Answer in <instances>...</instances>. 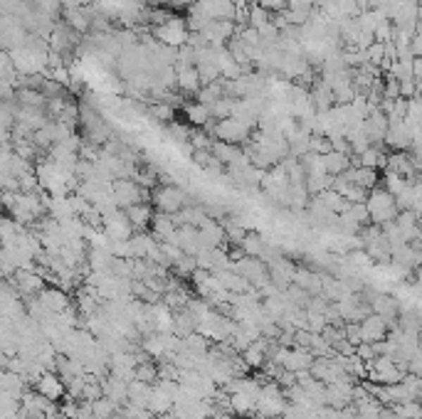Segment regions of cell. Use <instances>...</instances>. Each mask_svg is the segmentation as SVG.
Wrapping results in <instances>:
<instances>
[{
    "label": "cell",
    "instance_id": "1",
    "mask_svg": "<svg viewBox=\"0 0 422 419\" xmlns=\"http://www.w3.org/2000/svg\"><path fill=\"white\" fill-rule=\"evenodd\" d=\"M366 210L368 217H371V225H385V222L395 220L397 207H395V197L390 195L383 187H371L366 197Z\"/></svg>",
    "mask_w": 422,
    "mask_h": 419
},
{
    "label": "cell",
    "instance_id": "2",
    "mask_svg": "<svg viewBox=\"0 0 422 419\" xmlns=\"http://www.w3.org/2000/svg\"><path fill=\"white\" fill-rule=\"evenodd\" d=\"M111 197H114V202H116L119 210H126V207L136 205V202H149L151 205L149 187H141L134 177H119V180H111Z\"/></svg>",
    "mask_w": 422,
    "mask_h": 419
},
{
    "label": "cell",
    "instance_id": "3",
    "mask_svg": "<svg viewBox=\"0 0 422 419\" xmlns=\"http://www.w3.org/2000/svg\"><path fill=\"white\" fill-rule=\"evenodd\" d=\"M151 190H154L151 192V207L166 212V215H173L188 205V192L178 185H156Z\"/></svg>",
    "mask_w": 422,
    "mask_h": 419
},
{
    "label": "cell",
    "instance_id": "4",
    "mask_svg": "<svg viewBox=\"0 0 422 419\" xmlns=\"http://www.w3.org/2000/svg\"><path fill=\"white\" fill-rule=\"evenodd\" d=\"M230 269L237 271L242 279H247L252 289H259V286L267 284V281H269L267 264H264L259 256H242V259L232 261V264H230Z\"/></svg>",
    "mask_w": 422,
    "mask_h": 419
},
{
    "label": "cell",
    "instance_id": "5",
    "mask_svg": "<svg viewBox=\"0 0 422 419\" xmlns=\"http://www.w3.org/2000/svg\"><path fill=\"white\" fill-rule=\"evenodd\" d=\"M371 311H373L376 315H380L383 320H385L387 330H390V328H397V313H400V301H397L392 294L383 291V294H376V296H373Z\"/></svg>",
    "mask_w": 422,
    "mask_h": 419
},
{
    "label": "cell",
    "instance_id": "6",
    "mask_svg": "<svg viewBox=\"0 0 422 419\" xmlns=\"http://www.w3.org/2000/svg\"><path fill=\"white\" fill-rule=\"evenodd\" d=\"M249 131H252V128L244 126L242 121H237L235 116H228V118H220L213 133L218 136V141H223V143H235V146H237V143L247 141V138H249Z\"/></svg>",
    "mask_w": 422,
    "mask_h": 419
},
{
    "label": "cell",
    "instance_id": "7",
    "mask_svg": "<svg viewBox=\"0 0 422 419\" xmlns=\"http://www.w3.org/2000/svg\"><path fill=\"white\" fill-rule=\"evenodd\" d=\"M156 37L163 39L166 47H180L183 42H188V25H185L180 18H173V15H170L163 25L156 27Z\"/></svg>",
    "mask_w": 422,
    "mask_h": 419
},
{
    "label": "cell",
    "instance_id": "8",
    "mask_svg": "<svg viewBox=\"0 0 422 419\" xmlns=\"http://www.w3.org/2000/svg\"><path fill=\"white\" fill-rule=\"evenodd\" d=\"M294 269H297V264H294L292 259H287L284 254H279V256H274L272 261H267L269 281H272V284L277 286L279 291H284L287 286H292Z\"/></svg>",
    "mask_w": 422,
    "mask_h": 419
},
{
    "label": "cell",
    "instance_id": "9",
    "mask_svg": "<svg viewBox=\"0 0 422 419\" xmlns=\"http://www.w3.org/2000/svg\"><path fill=\"white\" fill-rule=\"evenodd\" d=\"M309 375L323 384H333V382H338V380L346 377L341 365H338L333 358H326V355H323V358H314L311 368H309Z\"/></svg>",
    "mask_w": 422,
    "mask_h": 419
},
{
    "label": "cell",
    "instance_id": "10",
    "mask_svg": "<svg viewBox=\"0 0 422 419\" xmlns=\"http://www.w3.org/2000/svg\"><path fill=\"white\" fill-rule=\"evenodd\" d=\"M32 387H35L37 394L52 399V402H57V399L65 397V382H62L60 375H57L55 370H45V373L35 380V384H32Z\"/></svg>",
    "mask_w": 422,
    "mask_h": 419
},
{
    "label": "cell",
    "instance_id": "11",
    "mask_svg": "<svg viewBox=\"0 0 422 419\" xmlns=\"http://www.w3.org/2000/svg\"><path fill=\"white\" fill-rule=\"evenodd\" d=\"M37 301H40V306L47 311V313H62V311L70 306V294H67L65 289H60V286H45V289L40 291V294L35 296Z\"/></svg>",
    "mask_w": 422,
    "mask_h": 419
},
{
    "label": "cell",
    "instance_id": "12",
    "mask_svg": "<svg viewBox=\"0 0 422 419\" xmlns=\"http://www.w3.org/2000/svg\"><path fill=\"white\" fill-rule=\"evenodd\" d=\"M101 232L106 234V239H129V237L134 234L124 210H116V212H111V215H106L104 225H101Z\"/></svg>",
    "mask_w": 422,
    "mask_h": 419
},
{
    "label": "cell",
    "instance_id": "13",
    "mask_svg": "<svg viewBox=\"0 0 422 419\" xmlns=\"http://www.w3.org/2000/svg\"><path fill=\"white\" fill-rule=\"evenodd\" d=\"M292 284L304 289L309 296H321V271L311 269V266H297Z\"/></svg>",
    "mask_w": 422,
    "mask_h": 419
},
{
    "label": "cell",
    "instance_id": "14",
    "mask_svg": "<svg viewBox=\"0 0 422 419\" xmlns=\"http://www.w3.org/2000/svg\"><path fill=\"white\" fill-rule=\"evenodd\" d=\"M363 251H366L373 264H387L390 261V242H387V237L383 232L363 242Z\"/></svg>",
    "mask_w": 422,
    "mask_h": 419
},
{
    "label": "cell",
    "instance_id": "15",
    "mask_svg": "<svg viewBox=\"0 0 422 419\" xmlns=\"http://www.w3.org/2000/svg\"><path fill=\"white\" fill-rule=\"evenodd\" d=\"M126 384L121 377H116V375H106L104 380H101V392H104L106 399H111V402L116 404V407H124L126 402H129V389H126Z\"/></svg>",
    "mask_w": 422,
    "mask_h": 419
},
{
    "label": "cell",
    "instance_id": "16",
    "mask_svg": "<svg viewBox=\"0 0 422 419\" xmlns=\"http://www.w3.org/2000/svg\"><path fill=\"white\" fill-rule=\"evenodd\" d=\"M173 242L175 246H178L183 254H190V256H195L200 251V242H198V227H193V225H183V227H178L175 230V234H173Z\"/></svg>",
    "mask_w": 422,
    "mask_h": 419
},
{
    "label": "cell",
    "instance_id": "17",
    "mask_svg": "<svg viewBox=\"0 0 422 419\" xmlns=\"http://www.w3.org/2000/svg\"><path fill=\"white\" fill-rule=\"evenodd\" d=\"M358 325H361V343H378V340H383L387 333L385 320L376 313H368Z\"/></svg>",
    "mask_w": 422,
    "mask_h": 419
},
{
    "label": "cell",
    "instance_id": "18",
    "mask_svg": "<svg viewBox=\"0 0 422 419\" xmlns=\"http://www.w3.org/2000/svg\"><path fill=\"white\" fill-rule=\"evenodd\" d=\"M124 215H126V220H129L131 230L146 232V227L151 225V217H154V207H151L149 202H136V205L126 207Z\"/></svg>",
    "mask_w": 422,
    "mask_h": 419
},
{
    "label": "cell",
    "instance_id": "19",
    "mask_svg": "<svg viewBox=\"0 0 422 419\" xmlns=\"http://www.w3.org/2000/svg\"><path fill=\"white\" fill-rule=\"evenodd\" d=\"M341 177L348 182H353V185H358V187H366V190L378 187V182H380L378 170H373V168H348V170L341 173Z\"/></svg>",
    "mask_w": 422,
    "mask_h": 419
},
{
    "label": "cell",
    "instance_id": "20",
    "mask_svg": "<svg viewBox=\"0 0 422 419\" xmlns=\"http://www.w3.org/2000/svg\"><path fill=\"white\" fill-rule=\"evenodd\" d=\"M149 227H151V234H154L156 242H170L175 234V230H178V227L173 225V220H170V215H166V212H154Z\"/></svg>",
    "mask_w": 422,
    "mask_h": 419
},
{
    "label": "cell",
    "instance_id": "21",
    "mask_svg": "<svg viewBox=\"0 0 422 419\" xmlns=\"http://www.w3.org/2000/svg\"><path fill=\"white\" fill-rule=\"evenodd\" d=\"M215 279H218V284L223 286L225 291H230V294H244V291H249L252 286H249L247 279H242V276L237 274V271L232 269H220L215 271Z\"/></svg>",
    "mask_w": 422,
    "mask_h": 419
},
{
    "label": "cell",
    "instance_id": "22",
    "mask_svg": "<svg viewBox=\"0 0 422 419\" xmlns=\"http://www.w3.org/2000/svg\"><path fill=\"white\" fill-rule=\"evenodd\" d=\"M0 392L11 394V397L20 399L27 392V382L23 375L11 373V370H0Z\"/></svg>",
    "mask_w": 422,
    "mask_h": 419
},
{
    "label": "cell",
    "instance_id": "23",
    "mask_svg": "<svg viewBox=\"0 0 422 419\" xmlns=\"http://www.w3.org/2000/svg\"><path fill=\"white\" fill-rule=\"evenodd\" d=\"M314 363V355L304 348H289L287 358H284L282 368L289 370V373H302V370H309Z\"/></svg>",
    "mask_w": 422,
    "mask_h": 419
},
{
    "label": "cell",
    "instance_id": "24",
    "mask_svg": "<svg viewBox=\"0 0 422 419\" xmlns=\"http://www.w3.org/2000/svg\"><path fill=\"white\" fill-rule=\"evenodd\" d=\"M254 404H257V397H254V394H247V392H232L230 394V412L240 419L254 414Z\"/></svg>",
    "mask_w": 422,
    "mask_h": 419
},
{
    "label": "cell",
    "instance_id": "25",
    "mask_svg": "<svg viewBox=\"0 0 422 419\" xmlns=\"http://www.w3.org/2000/svg\"><path fill=\"white\" fill-rule=\"evenodd\" d=\"M170 313H173V335H178V338H185V335L198 328V318L188 308L170 311Z\"/></svg>",
    "mask_w": 422,
    "mask_h": 419
},
{
    "label": "cell",
    "instance_id": "26",
    "mask_svg": "<svg viewBox=\"0 0 422 419\" xmlns=\"http://www.w3.org/2000/svg\"><path fill=\"white\" fill-rule=\"evenodd\" d=\"M170 407H173L170 394H166L159 384H151V394H149V404H146V409H149L154 417H161V414H166Z\"/></svg>",
    "mask_w": 422,
    "mask_h": 419
},
{
    "label": "cell",
    "instance_id": "27",
    "mask_svg": "<svg viewBox=\"0 0 422 419\" xmlns=\"http://www.w3.org/2000/svg\"><path fill=\"white\" fill-rule=\"evenodd\" d=\"M264 246H267V237L259 234L257 230H247L240 239V249L244 251V256H262Z\"/></svg>",
    "mask_w": 422,
    "mask_h": 419
},
{
    "label": "cell",
    "instance_id": "28",
    "mask_svg": "<svg viewBox=\"0 0 422 419\" xmlns=\"http://www.w3.org/2000/svg\"><path fill=\"white\" fill-rule=\"evenodd\" d=\"M208 348H210V340L205 338V335H200L198 330H193V333H188L185 338H180V350L188 355H205Z\"/></svg>",
    "mask_w": 422,
    "mask_h": 419
},
{
    "label": "cell",
    "instance_id": "29",
    "mask_svg": "<svg viewBox=\"0 0 422 419\" xmlns=\"http://www.w3.org/2000/svg\"><path fill=\"white\" fill-rule=\"evenodd\" d=\"M321 163H323V170H326V175H331V177L341 175L343 170H348V168H351L348 156H343V153H338V151H328L326 156H321Z\"/></svg>",
    "mask_w": 422,
    "mask_h": 419
},
{
    "label": "cell",
    "instance_id": "30",
    "mask_svg": "<svg viewBox=\"0 0 422 419\" xmlns=\"http://www.w3.org/2000/svg\"><path fill=\"white\" fill-rule=\"evenodd\" d=\"M314 197H316V200L321 202V205L326 207V210H331L333 215H343V212H346L348 207H351V202L343 200V197L338 195L336 190H321L318 195H314Z\"/></svg>",
    "mask_w": 422,
    "mask_h": 419
},
{
    "label": "cell",
    "instance_id": "31",
    "mask_svg": "<svg viewBox=\"0 0 422 419\" xmlns=\"http://www.w3.org/2000/svg\"><path fill=\"white\" fill-rule=\"evenodd\" d=\"M175 84H178V89H183V92L193 94L200 89V77H198V69L190 64V67H180V72L175 74Z\"/></svg>",
    "mask_w": 422,
    "mask_h": 419
},
{
    "label": "cell",
    "instance_id": "32",
    "mask_svg": "<svg viewBox=\"0 0 422 419\" xmlns=\"http://www.w3.org/2000/svg\"><path fill=\"white\" fill-rule=\"evenodd\" d=\"M20 230L23 225H18L11 215H0V246H11Z\"/></svg>",
    "mask_w": 422,
    "mask_h": 419
},
{
    "label": "cell",
    "instance_id": "33",
    "mask_svg": "<svg viewBox=\"0 0 422 419\" xmlns=\"http://www.w3.org/2000/svg\"><path fill=\"white\" fill-rule=\"evenodd\" d=\"M126 389H129V402L136 404V407H144L149 404V394H151V384L141 382V380H131L129 384H126Z\"/></svg>",
    "mask_w": 422,
    "mask_h": 419
},
{
    "label": "cell",
    "instance_id": "34",
    "mask_svg": "<svg viewBox=\"0 0 422 419\" xmlns=\"http://www.w3.org/2000/svg\"><path fill=\"white\" fill-rule=\"evenodd\" d=\"M395 419H422V407L420 402L410 399V402H400V404H390Z\"/></svg>",
    "mask_w": 422,
    "mask_h": 419
},
{
    "label": "cell",
    "instance_id": "35",
    "mask_svg": "<svg viewBox=\"0 0 422 419\" xmlns=\"http://www.w3.org/2000/svg\"><path fill=\"white\" fill-rule=\"evenodd\" d=\"M134 380H141V382H146V384H156V382H159V365H156L154 360L136 365V368H134Z\"/></svg>",
    "mask_w": 422,
    "mask_h": 419
},
{
    "label": "cell",
    "instance_id": "36",
    "mask_svg": "<svg viewBox=\"0 0 422 419\" xmlns=\"http://www.w3.org/2000/svg\"><path fill=\"white\" fill-rule=\"evenodd\" d=\"M185 116H188L195 126H205V123L210 121V106H205V104L200 101L188 104V106H185Z\"/></svg>",
    "mask_w": 422,
    "mask_h": 419
},
{
    "label": "cell",
    "instance_id": "37",
    "mask_svg": "<svg viewBox=\"0 0 422 419\" xmlns=\"http://www.w3.org/2000/svg\"><path fill=\"white\" fill-rule=\"evenodd\" d=\"M114 412H119V407H116V404L111 402V399H106L104 394H101L99 399H94V402H92V417H97V419H109Z\"/></svg>",
    "mask_w": 422,
    "mask_h": 419
},
{
    "label": "cell",
    "instance_id": "38",
    "mask_svg": "<svg viewBox=\"0 0 422 419\" xmlns=\"http://www.w3.org/2000/svg\"><path fill=\"white\" fill-rule=\"evenodd\" d=\"M170 269H173V276H178V279H188V276L198 269V264H195V256L183 254L175 264H170Z\"/></svg>",
    "mask_w": 422,
    "mask_h": 419
},
{
    "label": "cell",
    "instance_id": "39",
    "mask_svg": "<svg viewBox=\"0 0 422 419\" xmlns=\"http://www.w3.org/2000/svg\"><path fill=\"white\" fill-rule=\"evenodd\" d=\"M405 187H410V182H407L405 177L392 175V173H385V180H383V190H387L392 197H395V195H400Z\"/></svg>",
    "mask_w": 422,
    "mask_h": 419
},
{
    "label": "cell",
    "instance_id": "40",
    "mask_svg": "<svg viewBox=\"0 0 422 419\" xmlns=\"http://www.w3.org/2000/svg\"><path fill=\"white\" fill-rule=\"evenodd\" d=\"M15 412H20V399L11 397V394L0 392V419L13 417Z\"/></svg>",
    "mask_w": 422,
    "mask_h": 419
},
{
    "label": "cell",
    "instance_id": "41",
    "mask_svg": "<svg viewBox=\"0 0 422 419\" xmlns=\"http://www.w3.org/2000/svg\"><path fill=\"white\" fill-rule=\"evenodd\" d=\"M348 217H351L353 222H358L361 227L371 225V217H368V210H366V202H351V207H348Z\"/></svg>",
    "mask_w": 422,
    "mask_h": 419
},
{
    "label": "cell",
    "instance_id": "42",
    "mask_svg": "<svg viewBox=\"0 0 422 419\" xmlns=\"http://www.w3.org/2000/svg\"><path fill=\"white\" fill-rule=\"evenodd\" d=\"M331 151V141L326 136H318V133H311L309 136V153H316V156H326Z\"/></svg>",
    "mask_w": 422,
    "mask_h": 419
},
{
    "label": "cell",
    "instance_id": "43",
    "mask_svg": "<svg viewBox=\"0 0 422 419\" xmlns=\"http://www.w3.org/2000/svg\"><path fill=\"white\" fill-rule=\"evenodd\" d=\"M343 338H346L351 345H358V343H361V325L351 323V320H348V323H343Z\"/></svg>",
    "mask_w": 422,
    "mask_h": 419
},
{
    "label": "cell",
    "instance_id": "44",
    "mask_svg": "<svg viewBox=\"0 0 422 419\" xmlns=\"http://www.w3.org/2000/svg\"><path fill=\"white\" fill-rule=\"evenodd\" d=\"M356 355L358 360H363V363H371V360H376L378 355H376V350H373V343H358L356 345Z\"/></svg>",
    "mask_w": 422,
    "mask_h": 419
},
{
    "label": "cell",
    "instance_id": "45",
    "mask_svg": "<svg viewBox=\"0 0 422 419\" xmlns=\"http://www.w3.org/2000/svg\"><path fill=\"white\" fill-rule=\"evenodd\" d=\"M151 116L159 118V121H170V118H173V108H170L168 104H156V106L151 108Z\"/></svg>",
    "mask_w": 422,
    "mask_h": 419
},
{
    "label": "cell",
    "instance_id": "46",
    "mask_svg": "<svg viewBox=\"0 0 422 419\" xmlns=\"http://www.w3.org/2000/svg\"><path fill=\"white\" fill-rule=\"evenodd\" d=\"M190 156H193L195 165H198L200 170H205V168H208V163L213 161V153L205 151V148H200V151H193V153H190Z\"/></svg>",
    "mask_w": 422,
    "mask_h": 419
},
{
    "label": "cell",
    "instance_id": "47",
    "mask_svg": "<svg viewBox=\"0 0 422 419\" xmlns=\"http://www.w3.org/2000/svg\"><path fill=\"white\" fill-rule=\"evenodd\" d=\"M274 382H277L282 389H287V387H292V384H297V377H294V373H289V370L282 368V373L277 375V380H274Z\"/></svg>",
    "mask_w": 422,
    "mask_h": 419
},
{
    "label": "cell",
    "instance_id": "48",
    "mask_svg": "<svg viewBox=\"0 0 422 419\" xmlns=\"http://www.w3.org/2000/svg\"><path fill=\"white\" fill-rule=\"evenodd\" d=\"M109 419H124V417H121V412H114V414H111Z\"/></svg>",
    "mask_w": 422,
    "mask_h": 419
}]
</instances>
